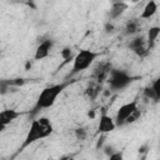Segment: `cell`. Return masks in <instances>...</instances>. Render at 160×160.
I'll use <instances>...</instances> for the list:
<instances>
[{
  "mask_svg": "<svg viewBox=\"0 0 160 160\" xmlns=\"http://www.w3.org/2000/svg\"><path fill=\"white\" fill-rule=\"evenodd\" d=\"M54 131V128H52V124L51 121L42 116V118H39V119H35L31 121V125L29 128V131L25 136V140L22 141L21 146H20V151L24 150L25 148L30 146L31 144L36 142L38 140H41V139H45L48 136H50Z\"/></svg>",
  "mask_w": 160,
  "mask_h": 160,
  "instance_id": "cell-1",
  "label": "cell"
},
{
  "mask_svg": "<svg viewBox=\"0 0 160 160\" xmlns=\"http://www.w3.org/2000/svg\"><path fill=\"white\" fill-rule=\"evenodd\" d=\"M68 85H69V81L60 82V84H54V85H50V86L42 89L41 92L39 94L36 104L34 106V114L38 112L40 109H49V108H51L55 104L58 96L65 90V88Z\"/></svg>",
  "mask_w": 160,
  "mask_h": 160,
  "instance_id": "cell-2",
  "label": "cell"
},
{
  "mask_svg": "<svg viewBox=\"0 0 160 160\" xmlns=\"http://www.w3.org/2000/svg\"><path fill=\"white\" fill-rule=\"evenodd\" d=\"M136 78L131 76L128 71L120 70V69H111L109 76H108V82L110 86L111 91H120L125 89L128 85H130Z\"/></svg>",
  "mask_w": 160,
  "mask_h": 160,
  "instance_id": "cell-3",
  "label": "cell"
},
{
  "mask_svg": "<svg viewBox=\"0 0 160 160\" xmlns=\"http://www.w3.org/2000/svg\"><path fill=\"white\" fill-rule=\"evenodd\" d=\"M100 54L96 52V51H92L90 49H82L80 50L72 59V71H71V75L72 74H76V72H80V71H84L86 70L88 68H90V65L96 60V58L99 56Z\"/></svg>",
  "mask_w": 160,
  "mask_h": 160,
  "instance_id": "cell-4",
  "label": "cell"
},
{
  "mask_svg": "<svg viewBox=\"0 0 160 160\" xmlns=\"http://www.w3.org/2000/svg\"><path fill=\"white\" fill-rule=\"evenodd\" d=\"M138 109V101L136 100H132L130 102H126L124 105H121L119 109H118V112H116V116H115V125L116 126H122L125 125V120L126 118L135 110Z\"/></svg>",
  "mask_w": 160,
  "mask_h": 160,
  "instance_id": "cell-5",
  "label": "cell"
},
{
  "mask_svg": "<svg viewBox=\"0 0 160 160\" xmlns=\"http://www.w3.org/2000/svg\"><path fill=\"white\" fill-rule=\"evenodd\" d=\"M111 69H112V65H111L110 61H101V62H99L95 66L94 71H92V79H94V81L101 85L105 80H108V76H109Z\"/></svg>",
  "mask_w": 160,
  "mask_h": 160,
  "instance_id": "cell-6",
  "label": "cell"
},
{
  "mask_svg": "<svg viewBox=\"0 0 160 160\" xmlns=\"http://www.w3.org/2000/svg\"><path fill=\"white\" fill-rule=\"evenodd\" d=\"M21 115L20 111L14 110V109H5L0 111V132L6 129L8 125H10L14 120H16Z\"/></svg>",
  "mask_w": 160,
  "mask_h": 160,
  "instance_id": "cell-7",
  "label": "cell"
},
{
  "mask_svg": "<svg viewBox=\"0 0 160 160\" xmlns=\"http://www.w3.org/2000/svg\"><path fill=\"white\" fill-rule=\"evenodd\" d=\"M52 46H54V41H52L51 39L42 40V41L38 45V48H36V50H35L34 60H42V59L48 58L49 54H50V51H51V49H52Z\"/></svg>",
  "mask_w": 160,
  "mask_h": 160,
  "instance_id": "cell-8",
  "label": "cell"
},
{
  "mask_svg": "<svg viewBox=\"0 0 160 160\" xmlns=\"http://www.w3.org/2000/svg\"><path fill=\"white\" fill-rule=\"evenodd\" d=\"M144 96L149 100H154L158 102L160 100V82L159 79H155L151 84L144 88Z\"/></svg>",
  "mask_w": 160,
  "mask_h": 160,
  "instance_id": "cell-9",
  "label": "cell"
},
{
  "mask_svg": "<svg viewBox=\"0 0 160 160\" xmlns=\"http://www.w3.org/2000/svg\"><path fill=\"white\" fill-rule=\"evenodd\" d=\"M116 128L115 125V121L111 116L106 115V114H102L100 116V120H99V125H98V131L100 134H108V132H111L114 131Z\"/></svg>",
  "mask_w": 160,
  "mask_h": 160,
  "instance_id": "cell-10",
  "label": "cell"
},
{
  "mask_svg": "<svg viewBox=\"0 0 160 160\" xmlns=\"http://www.w3.org/2000/svg\"><path fill=\"white\" fill-rule=\"evenodd\" d=\"M129 5L122 1V0H118V1H114L111 8H110V11H109V16L110 19H118L120 18L126 10H128Z\"/></svg>",
  "mask_w": 160,
  "mask_h": 160,
  "instance_id": "cell-11",
  "label": "cell"
},
{
  "mask_svg": "<svg viewBox=\"0 0 160 160\" xmlns=\"http://www.w3.org/2000/svg\"><path fill=\"white\" fill-rule=\"evenodd\" d=\"M156 11H158V2L155 0H149L146 2V5L144 6V10H142L140 18L144 19V20L150 19L156 14Z\"/></svg>",
  "mask_w": 160,
  "mask_h": 160,
  "instance_id": "cell-12",
  "label": "cell"
},
{
  "mask_svg": "<svg viewBox=\"0 0 160 160\" xmlns=\"http://www.w3.org/2000/svg\"><path fill=\"white\" fill-rule=\"evenodd\" d=\"M141 31V24L140 19H131L125 25V35H135Z\"/></svg>",
  "mask_w": 160,
  "mask_h": 160,
  "instance_id": "cell-13",
  "label": "cell"
},
{
  "mask_svg": "<svg viewBox=\"0 0 160 160\" xmlns=\"http://www.w3.org/2000/svg\"><path fill=\"white\" fill-rule=\"evenodd\" d=\"M160 34V28L159 26H151L149 30H148V40H146V48L150 50L155 46V42H156V39Z\"/></svg>",
  "mask_w": 160,
  "mask_h": 160,
  "instance_id": "cell-14",
  "label": "cell"
},
{
  "mask_svg": "<svg viewBox=\"0 0 160 160\" xmlns=\"http://www.w3.org/2000/svg\"><path fill=\"white\" fill-rule=\"evenodd\" d=\"M99 92H100V84H98V82H90L89 85H88V88L85 89V95L90 99V100H94V99H96L98 98V95H99Z\"/></svg>",
  "mask_w": 160,
  "mask_h": 160,
  "instance_id": "cell-15",
  "label": "cell"
},
{
  "mask_svg": "<svg viewBox=\"0 0 160 160\" xmlns=\"http://www.w3.org/2000/svg\"><path fill=\"white\" fill-rule=\"evenodd\" d=\"M144 45H146L145 38H144L142 35H138V36H135V38L129 42V49H130V50H134V49L140 48V46H144Z\"/></svg>",
  "mask_w": 160,
  "mask_h": 160,
  "instance_id": "cell-16",
  "label": "cell"
},
{
  "mask_svg": "<svg viewBox=\"0 0 160 160\" xmlns=\"http://www.w3.org/2000/svg\"><path fill=\"white\" fill-rule=\"evenodd\" d=\"M60 56L65 60L64 61V64H66V62H69L70 60H72L74 59V55H72V49L70 48V46H65V48H62L61 50H60Z\"/></svg>",
  "mask_w": 160,
  "mask_h": 160,
  "instance_id": "cell-17",
  "label": "cell"
},
{
  "mask_svg": "<svg viewBox=\"0 0 160 160\" xmlns=\"http://www.w3.org/2000/svg\"><path fill=\"white\" fill-rule=\"evenodd\" d=\"M141 116V111H140V109L138 108V109H135L128 118H126V120H125V124H134L135 121H138L139 120V118Z\"/></svg>",
  "mask_w": 160,
  "mask_h": 160,
  "instance_id": "cell-18",
  "label": "cell"
},
{
  "mask_svg": "<svg viewBox=\"0 0 160 160\" xmlns=\"http://www.w3.org/2000/svg\"><path fill=\"white\" fill-rule=\"evenodd\" d=\"M149 49L146 48V45H144V46H140V48H136V49H134L132 50V52L136 55V56H139V58H145V56H148V54H149Z\"/></svg>",
  "mask_w": 160,
  "mask_h": 160,
  "instance_id": "cell-19",
  "label": "cell"
},
{
  "mask_svg": "<svg viewBox=\"0 0 160 160\" xmlns=\"http://www.w3.org/2000/svg\"><path fill=\"white\" fill-rule=\"evenodd\" d=\"M6 82H8L10 86H12V88H19V86H22V85L26 82V80H25V79H21V78H18V79L6 80Z\"/></svg>",
  "mask_w": 160,
  "mask_h": 160,
  "instance_id": "cell-20",
  "label": "cell"
},
{
  "mask_svg": "<svg viewBox=\"0 0 160 160\" xmlns=\"http://www.w3.org/2000/svg\"><path fill=\"white\" fill-rule=\"evenodd\" d=\"M75 136L78 140H85L88 136V131L85 128H78L75 129Z\"/></svg>",
  "mask_w": 160,
  "mask_h": 160,
  "instance_id": "cell-21",
  "label": "cell"
},
{
  "mask_svg": "<svg viewBox=\"0 0 160 160\" xmlns=\"http://www.w3.org/2000/svg\"><path fill=\"white\" fill-rule=\"evenodd\" d=\"M11 88H12V86H10V85L6 82V80L0 81V94H1V95L8 94V92L10 91V89H11Z\"/></svg>",
  "mask_w": 160,
  "mask_h": 160,
  "instance_id": "cell-22",
  "label": "cell"
},
{
  "mask_svg": "<svg viewBox=\"0 0 160 160\" xmlns=\"http://www.w3.org/2000/svg\"><path fill=\"white\" fill-rule=\"evenodd\" d=\"M104 30H105L106 34H112V32L115 31V26H114V24H112L111 21H108V22H105Z\"/></svg>",
  "mask_w": 160,
  "mask_h": 160,
  "instance_id": "cell-23",
  "label": "cell"
},
{
  "mask_svg": "<svg viewBox=\"0 0 160 160\" xmlns=\"http://www.w3.org/2000/svg\"><path fill=\"white\" fill-rule=\"evenodd\" d=\"M102 150H104V154H105L106 156H110V155L115 151V149H114L112 145H105V146L102 148Z\"/></svg>",
  "mask_w": 160,
  "mask_h": 160,
  "instance_id": "cell-24",
  "label": "cell"
},
{
  "mask_svg": "<svg viewBox=\"0 0 160 160\" xmlns=\"http://www.w3.org/2000/svg\"><path fill=\"white\" fill-rule=\"evenodd\" d=\"M109 159H110V160H121V159H122V152L115 150V151L109 156Z\"/></svg>",
  "mask_w": 160,
  "mask_h": 160,
  "instance_id": "cell-25",
  "label": "cell"
},
{
  "mask_svg": "<svg viewBox=\"0 0 160 160\" xmlns=\"http://www.w3.org/2000/svg\"><path fill=\"white\" fill-rule=\"evenodd\" d=\"M22 4H25L26 6H29L30 9L35 10L36 9V4H35V0H22Z\"/></svg>",
  "mask_w": 160,
  "mask_h": 160,
  "instance_id": "cell-26",
  "label": "cell"
},
{
  "mask_svg": "<svg viewBox=\"0 0 160 160\" xmlns=\"http://www.w3.org/2000/svg\"><path fill=\"white\" fill-rule=\"evenodd\" d=\"M104 140H105V134H101V135H100V139L98 140V144H96V149H100V148H102Z\"/></svg>",
  "mask_w": 160,
  "mask_h": 160,
  "instance_id": "cell-27",
  "label": "cell"
},
{
  "mask_svg": "<svg viewBox=\"0 0 160 160\" xmlns=\"http://www.w3.org/2000/svg\"><path fill=\"white\" fill-rule=\"evenodd\" d=\"M31 66H32V61L28 60V61L25 62V70H30V69H31Z\"/></svg>",
  "mask_w": 160,
  "mask_h": 160,
  "instance_id": "cell-28",
  "label": "cell"
},
{
  "mask_svg": "<svg viewBox=\"0 0 160 160\" xmlns=\"http://www.w3.org/2000/svg\"><path fill=\"white\" fill-rule=\"evenodd\" d=\"M88 116H89L90 119H94V118H95V110H90V111L88 112Z\"/></svg>",
  "mask_w": 160,
  "mask_h": 160,
  "instance_id": "cell-29",
  "label": "cell"
},
{
  "mask_svg": "<svg viewBox=\"0 0 160 160\" xmlns=\"http://www.w3.org/2000/svg\"><path fill=\"white\" fill-rule=\"evenodd\" d=\"M131 2H138V1H140V0H130Z\"/></svg>",
  "mask_w": 160,
  "mask_h": 160,
  "instance_id": "cell-30",
  "label": "cell"
},
{
  "mask_svg": "<svg viewBox=\"0 0 160 160\" xmlns=\"http://www.w3.org/2000/svg\"><path fill=\"white\" fill-rule=\"evenodd\" d=\"M14 1H16V2H22V0H14Z\"/></svg>",
  "mask_w": 160,
  "mask_h": 160,
  "instance_id": "cell-31",
  "label": "cell"
}]
</instances>
